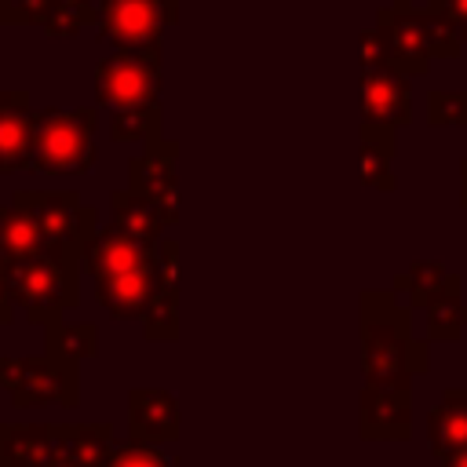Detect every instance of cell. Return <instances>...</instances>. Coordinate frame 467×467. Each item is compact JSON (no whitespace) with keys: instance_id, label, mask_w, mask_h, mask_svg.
<instances>
[{"instance_id":"cell-1","label":"cell","mask_w":467,"mask_h":467,"mask_svg":"<svg viewBox=\"0 0 467 467\" xmlns=\"http://www.w3.org/2000/svg\"><path fill=\"white\" fill-rule=\"evenodd\" d=\"M427 339L412 336V306L398 303L394 292H361V379L368 387H412L427 376Z\"/></svg>"},{"instance_id":"cell-2","label":"cell","mask_w":467,"mask_h":467,"mask_svg":"<svg viewBox=\"0 0 467 467\" xmlns=\"http://www.w3.org/2000/svg\"><path fill=\"white\" fill-rule=\"evenodd\" d=\"M4 281L11 303L29 325H51L80 303V252L44 248L36 255L15 259Z\"/></svg>"},{"instance_id":"cell-3","label":"cell","mask_w":467,"mask_h":467,"mask_svg":"<svg viewBox=\"0 0 467 467\" xmlns=\"http://www.w3.org/2000/svg\"><path fill=\"white\" fill-rule=\"evenodd\" d=\"M95 106H44L33 117V153L29 171L36 175H84L95 164Z\"/></svg>"},{"instance_id":"cell-4","label":"cell","mask_w":467,"mask_h":467,"mask_svg":"<svg viewBox=\"0 0 467 467\" xmlns=\"http://www.w3.org/2000/svg\"><path fill=\"white\" fill-rule=\"evenodd\" d=\"M164 91V44L113 47L95 66V102L109 109L161 106Z\"/></svg>"},{"instance_id":"cell-5","label":"cell","mask_w":467,"mask_h":467,"mask_svg":"<svg viewBox=\"0 0 467 467\" xmlns=\"http://www.w3.org/2000/svg\"><path fill=\"white\" fill-rule=\"evenodd\" d=\"M0 390L11 398L15 409H40V405H80V372L77 361L58 354H0Z\"/></svg>"},{"instance_id":"cell-6","label":"cell","mask_w":467,"mask_h":467,"mask_svg":"<svg viewBox=\"0 0 467 467\" xmlns=\"http://www.w3.org/2000/svg\"><path fill=\"white\" fill-rule=\"evenodd\" d=\"M11 201L22 204L36 219L44 234V248L80 252V244L99 226V212L84 204L77 190H15Z\"/></svg>"},{"instance_id":"cell-7","label":"cell","mask_w":467,"mask_h":467,"mask_svg":"<svg viewBox=\"0 0 467 467\" xmlns=\"http://www.w3.org/2000/svg\"><path fill=\"white\" fill-rule=\"evenodd\" d=\"M171 26L164 0H99L95 36L113 47H142L164 44V29Z\"/></svg>"},{"instance_id":"cell-8","label":"cell","mask_w":467,"mask_h":467,"mask_svg":"<svg viewBox=\"0 0 467 467\" xmlns=\"http://www.w3.org/2000/svg\"><path fill=\"white\" fill-rule=\"evenodd\" d=\"M376 29L383 36V51H387L390 69H398L405 77H423L431 69V51L423 40L420 7L412 0H394L390 7H379Z\"/></svg>"},{"instance_id":"cell-9","label":"cell","mask_w":467,"mask_h":467,"mask_svg":"<svg viewBox=\"0 0 467 467\" xmlns=\"http://www.w3.org/2000/svg\"><path fill=\"white\" fill-rule=\"evenodd\" d=\"M175 157L179 146L171 139H153L146 142L142 153H135L128 161V190L150 197L161 215L168 219V226L179 223V171H175Z\"/></svg>"},{"instance_id":"cell-10","label":"cell","mask_w":467,"mask_h":467,"mask_svg":"<svg viewBox=\"0 0 467 467\" xmlns=\"http://www.w3.org/2000/svg\"><path fill=\"white\" fill-rule=\"evenodd\" d=\"M358 99H361V124H387V128L412 124V102H416L412 77H405L390 66L361 69Z\"/></svg>"},{"instance_id":"cell-11","label":"cell","mask_w":467,"mask_h":467,"mask_svg":"<svg viewBox=\"0 0 467 467\" xmlns=\"http://www.w3.org/2000/svg\"><path fill=\"white\" fill-rule=\"evenodd\" d=\"M358 434L365 441H409L412 438V387H361Z\"/></svg>"},{"instance_id":"cell-12","label":"cell","mask_w":467,"mask_h":467,"mask_svg":"<svg viewBox=\"0 0 467 467\" xmlns=\"http://www.w3.org/2000/svg\"><path fill=\"white\" fill-rule=\"evenodd\" d=\"M157 259V244L135 241L128 234H120L117 226H95V234L80 244V274H88L91 281H106L117 274H128L135 266H146Z\"/></svg>"},{"instance_id":"cell-13","label":"cell","mask_w":467,"mask_h":467,"mask_svg":"<svg viewBox=\"0 0 467 467\" xmlns=\"http://www.w3.org/2000/svg\"><path fill=\"white\" fill-rule=\"evenodd\" d=\"M128 438L150 445L179 441V401L164 387L128 390Z\"/></svg>"},{"instance_id":"cell-14","label":"cell","mask_w":467,"mask_h":467,"mask_svg":"<svg viewBox=\"0 0 467 467\" xmlns=\"http://www.w3.org/2000/svg\"><path fill=\"white\" fill-rule=\"evenodd\" d=\"M33 95L26 88L0 91V175H15L29 168L33 153Z\"/></svg>"},{"instance_id":"cell-15","label":"cell","mask_w":467,"mask_h":467,"mask_svg":"<svg viewBox=\"0 0 467 467\" xmlns=\"http://www.w3.org/2000/svg\"><path fill=\"white\" fill-rule=\"evenodd\" d=\"M423 431H427V449L438 460L467 452V387L441 390V398L427 409Z\"/></svg>"},{"instance_id":"cell-16","label":"cell","mask_w":467,"mask_h":467,"mask_svg":"<svg viewBox=\"0 0 467 467\" xmlns=\"http://www.w3.org/2000/svg\"><path fill=\"white\" fill-rule=\"evenodd\" d=\"M58 423H0V460L7 467H47Z\"/></svg>"},{"instance_id":"cell-17","label":"cell","mask_w":467,"mask_h":467,"mask_svg":"<svg viewBox=\"0 0 467 467\" xmlns=\"http://www.w3.org/2000/svg\"><path fill=\"white\" fill-rule=\"evenodd\" d=\"M109 226H117L120 234H128V237H135V241L157 244L161 234L168 230V219L161 215V208H157L150 197H142V193L120 186V190L109 193Z\"/></svg>"},{"instance_id":"cell-18","label":"cell","mask_w":467,"mask_h":467,"mask_svg":"<svg viewBox=\"0 0 467 467\" xmlns=\"http://www.w3.org/2000/svg\"><path fill=\"white\" fill-rule=\"evenodd\" d=\"M398 157V128L361 124V186L390 193L398 179L390 175V161Z\"/></svg>"},{"instance_id":"cell-19","label":"cell","mask_w":467,"mask_h":467,"mask_svg":"<svg viewBox=\"0 0 467 467\" xmlns=\"http://www.w3.org/2000/svg\"><path fill=\"white\" fill-rule=\"evenodd\" d=\"M452 288H463V277L449 270L441 259H416L405 274L394 277V292H405L412 310H423L434 296L452 292Z\"/></svg>"},{"instance_id":"cell-20","label":"cell","mask_w":467,"mask_h":467,"mask_svg":"<svg viewBox=\"0 0 467 467\" xmlns=\"http://www.w3.org/2000/svg\"><path fill=\"white\" fill-rule=\"evenodd\" d=\"M44 350L66 361H88L99 354V325L91 321H51L44 325Z\"/></svg>"},{"instance_id":"cell-21","label":"cell","mask_w":467,"mask_h":467,"mask_svg":"<svg viewBox=\"0 0 467 467\" xmlns=\"http://www.w3.org/2000/svg\"><path fill=\"white\" fill-rule=\"evenodd\" d=\"M423 328L431 343H456L467 328V303H463V288L441 292L423 306Z\"/></svg>"},{"instance_id":"cell-22","label":"cell","mask_w":467,"mask_h":467,"mask_svg":"<svg viewBox=\"0 0 467 467\" xmlns=\"http://www.w3.org/2000/svg\"><path fill=\"white\" fill-rule=\"evenodd\" d=\"M0 248L11 259H26L44 252V234L36 226V219L22 208V204H0Z\"/></svg>"},{"instance_id":"cell-23","label":"cell","mask_w":467,"mask_h":467,"mask_svg":"<svg viewBox=\"0 0 467 467\" xmlns=\"http://www.w3.org/2000/svg\"><path fill=\"white\" fill-rule=\"evenodd\" d=\"M139 321H142V336L150 343H175L179 339V288L157 281Z\"/></svg>"},{"instance_id":"cell-24","label":"cell","mask_w":467,"mask_h":467,"mask_svg":"<svg viewBox=\"0 0 467 467\" xmlns=\"http://www.w3.org/2000/svg\"><path fill=\"white\" fill-rule=\"evenodd\" d=\"M109 139L113 142H153L164 139V109L161 106H139V109H113L109 117Z\"/></svg>"},{"instance_id":"cell-25","label":"cell","mask_w":467,"mask_h":467,"mask_svg":"<svg viewBox=\"0 0 467 467\" xmlns=\"http://www.w3.org/2000/svg\"><path fill=\"white\" fill-rule=\"evenodd\" d=\"M95 18H99V0H55L44 22V36L73 40L84 26H95Z\"/></svg>"},{"instance_id":"cell-26","label":"cell","mask_w":467,"mask_h":467,"mask_svg":"<svg viewBox=\"0 0 467 467\" xmlns=\"http://www.w3.org/2000/svg\"><path fill=\"white\" fill-rule=\"evenodd\" d=\"M420 22H423V40H427L431 58H460L463 36H460V29H456L441 11L420 7Z\"/></svg>"},{"instance_id":"cell-27","label":"cell","mask_w":467,"mask_h":467,"mask_svg":"<svg viewBox=\"0 0 467 467\" xmlns=\"http://www.w3.org/2000/svg\"><path fill=\"white\" fill-rule=\"evenodd\" d=\"M102 467H179V456L164 452L161 445H150V441H117L109 460Z\"/></svg>"},{"instance_id":"cell-28","label":"cell","mask_w":467,"mask_h":467,"mask_svg":"<svg viewBox=\"0 0 467 467\" xmlns=\"http://www.w3.org/2000/svg\"><path fill=\"white\" fill-rule=\"evenodd\" d=\"M427 124L431 128H467V91H452V88L427 91Z\"/></svg>"},{"instance_id":"cell-29","label":"cell","mask_w":467,"mask_h":467,"mask_svg":"<svg viewBox=\"0 0 467 467\" xmlns=\"http://www.w3.org/2000/svg\"><path fill=\"white\" fill-rule=\"evenodd\" d=\"M55 0H0V26H33L44 29Z\"/></svg>"},{"instance_id":"cell-30","label":"cell","mask_w":467,"mask_h":467,"mask_svg":"<svg viewBox=\"0 0 467 467\" xmlns=\"http://www.w3.org/2000/svg\"><path fill=\"white\" fill-rule=\"evenodd\" d=\"M358 47H361V69H368V66H387L383 36H379V29H376V26H372V29H361Z\"/></svg>"},{"instance_id":"cell-31","label":"cell","mask_w":467,"mask_h":467,"mask_svg":"<svg viewBox=\"0 0 467 467\" xmlns=\"http://www.w3.org/2000/svg\"><path fill=\"white\" fill-rule=\"evenodd\" d=\"M423 7L441 11V15L460 29V36H463V44H467V0H423Z\"/></svg>"},{"instance_id":"cell-32","label":"cell","mask_w":467,"mask_h":467,"mask_svg":"<svg viewBox=\"0 0 467 467\" xmlns=\"http://www.w3.org/2000/svg\"><path fill=\"white\" fill-rule=\"evenodd\" d=\"M15 317V303H11V292H7V281L0 277V325H11Z\"/></svg>"},{"instance_id":"cell-33","label":"cell","mask_w":467,"mask_h":467,"mask_svg":"<svg viewBox=\"0 0 467 467\" xmlns=\"http://www.w3.org/2000/svg\"><path fill=\"white\" fill-rule=\"evenodd\" d=\"M460 204L467 208V157H460Z\"/></svg>"},{"instance_id":"cell-34","label":"cell","mask_w":467,"mask_h":467,"mask_svg":"<svg viewBox=\"0 0 467 467\" xmlns=\"http://www.w3.org/2000/svg\"><path fill=\"white\" fill-rule=\"evenodd\" d=\"M441 467H467V452H456V456L441 460Z\"/></svg>"},{"instance_id":"cell-35","label":"cell","mask_w":467,"mask_h":467,"mask_svg":"<svg viewBox=\"0 0 467 467\" xmlns=\"http://www.w3.org/2000/svg\"><path fill=\"white\" fill-rule=\"evenodd\" d=\"M11 263H15V259H11V255H7L4 248H0V277H7V270H11Z\"/></svg>"},{"instance_id":"cell-36","label":"cell","mask_w":467,"mask_h":467,"mask_svg":"<svg viewBox=\"0 0 467 467\" xmlns=\"http://www.w3.org/2000/svg\"><path fill=\"white\" fill-rule=\"evenodd\" d=\"M0 467H7V463H4V460H0Z\"/></svg>"}]
</instances>
